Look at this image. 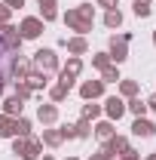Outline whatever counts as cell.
Returning a JSON list of instances; mask_svg holds the SVG:
<instances>
[{
    "instance_id": "8992f818",
    "label": "cell",
    "mask_w": 156,
    "mask_h": 160,
    "mask_svg": "<svg viewBox=\"0 0 156 160\" xmlns=\"http://www.w3.org/2000/svg\"><path fill=\"white\" fill-rule=\"evenodd\" d=\"M31 71H34L31 59H25V56H12V65H9V80L21 83V80H28V74H31Z\"/></svg>"
},
{
    "instance_id": "83f0119b",
    "label": "cell",
    "mask_w": 156,
    "mask_h": 160,
    "mask_svg": "<svg viewBox=\"0 0 156 160\" xmlns=\"http://www.w3.org/2000/svg\"><path fill=\"white\" fill-rule=\"evenodd\" d=\"M101 80H104V83H117V80H122L119 71H117V65H107V68L101 71Z\"/></svg>"
},
{
    "instance_id": "9a60e30c",
    "label": "cell",
    "mask_w": 156,
    "mask_h": 160,
    "mask_svg": "<svg viewBox=\"0 0 156 160\" xmlns=\"http://www.w3.org/2000/svg\"><path fill=\"white\" fill-rule=\"evenodd\" d=\"M92 132H95L101 142H107V139H113L117 136V129H113V120H98L95 126H92Z\"/></svg>"
},
{
    "instance_id": "f35d334b",
    "label": "cell",
    "mask_w": 156,
    "mask_h": 160,
    "mask_svg": "<svg viewBox=\"0 0 156 160\" xmlns=\"http://www.w3.org/2000/svg\"><path fill=\"white\" fill-rule=\"evenodd\" d=\"M40 160H55V157H52V154H43V157H40Z\"/></svg>"
},
{
    "instance_id": "f546056e",
    "label": "cell",
    "mask_w": 156,
    "mask_h": 160,
    "mask_svg": "<svg viewBox=\"0 0 156 160\" xmlns=\"http://www.w3.org/2000/svg\"><path fill=\"white\" fill-rule=\"evenodd\" d=\"M92 65H95L98 71H104V68H107V65H113V62H110L107 52H95V56H92Z\"/></svg>"
},
{
    "instance_id": "603a6c76",
    "label": "cell",
    "mask_w": 156,
    "mask_h": 160,
    "mask_svg": "<svg viewBox=\"0 0 156 160\" xmlns=\"http://www.w3.org/2000/svg\"><path fill=\"white\" fill-rule=\"evenodd\" d=\"M138 80H119V96L122 99H132V96H138Z\"/></svg>"
},
{
    "instance_id": "44dd1931",
    "label": "cell",
    "mask_w": 156,
    "mask_h": 160,
    "mask_svg": "<svg viewBox=\"0 0 156 160\" xmlns=\"http://www.w3.org/2000/svg\"><path fill=\"white\" fill-rule=\"evenodd\" d=\"M43 145H49V148H58L61 142H64V136H61V129H43Z\"/></svg>"
},
{
    "instance_id": "1f68e13d",
    "label": "cell",
    "mask_w": 156,
    "mask_h": 160,
    "mask_svg": "<svg viewBox=\"0 0 156 160\" xmlns=\"http://www.w3.org/2000/svg\"><path fill=\"white\" fill-rule=\"evenodd\" d=\"M132 9H135V16H138V19H147V16L153 12V9H150V3H135Z\"/></svg>"
},
{
    "instance_id": "7402d4cb",
    "label": "cell",
    "mask_w": 156,
    "mask_h": 160,
    "mask_svg": "<svg viewBox=\"0 0 156 160\" xmlns=\"http://www.w3.org/2000/svg\"><path fill=\"white\" fill-rule=\"evenodd\" d=\"M126 111H132L135 117H144V114H147V102H141L138 96H132V99L126 102Z\"/></svg>"
},
{
    "instance_id": "d590c367",
    "label": "cell",
    "mask_w": 156,
    "mask_h": 160,
    "mask_svg": "<svg viewBox=\"0 0 156 160\" xmlns=\"http://www.w3.org/2000/svg\"><path fill=\"white\" fill-rule=\"evenodd\" d=\"M3 3H6L9 9H21V6H25V0H3Z\"/></svg>"
},
{
    "instance_id": "cb8c5ba5",
    "label": "cell",
    "mask_w": 156,
    "mask_h": 160,
    "mask_svg": "<svg viewBox=\"0 0 156 160\" xmlns=\"http://www.w3.org/2000/svg\"><path fill=\"white\" fill-rule=\"evenodd\" d=\"M92 136V123L80 117V123H74V139H89Z\"/></svg>"
},
{
    "instance_id": "ffe728a7",
    "label": "cell",
    "mask_w": 156,
    "mask_h": 160,
    "mask_svg": "<svg viewBox=\"0 0 156 160\" xmlns=\"http://www.w3.org/2000/svg\"><path fill=\"white\" fill-rule=\"evenodd\" d=\"M104 145H107V151H110L113 157H117V154H122V151H129V148H132V145H129V139H122V136H113V139H107V142H104Z\"/></svg>"
},
{
    "instance_id": "d6a6232c",
    "label": "cell",
    "mask_w": 156,
    "mask_h": 160,
    "mask_svg": "<svg viewBox=\"0 0 156 160\" xmlns=\"http://www.w3.org/2000/svg\"><path fill=\"white\" fill-rule=\"evenodd\" d=\"M89 160H113V154H110V151H107V145H104V148H101V151H95Z\"/></svg>"
},
{
    "instance_id": "b9f144b4",
    "label": "cell",
    "mask_w": 156,
    "mask_h": 160,
    "mask_svg": "<svg viewBox=\"0 0 156 160\" xmlns=\"http://www.w3.org/2000/svg\"><path fill=\"white\" fill-rule=\"evenodd\" d=\"M135 3H150V0H135Z\"/></svg>"
},
{
    "instance_id": "74e56055",
    "label": "cell",
    "mask_w": 156,
    "mask_h": 160,
    "mask_svg": "<svg viewBox=\"0 0 156 160\" xmlns=\"http://www.w3.org/2000/svg\"><path fill=\"white\" fill-rule=\"evenodd\" d=\"M147 111H153V114H156V92L150 96V99H147Z\"/></svg>"
},
{
    "instance_id": "6da1fadb",
    "label": "cell",
    "mask_w": 156,
    "mask_h": 160,
    "mask_svg": "<svg viewBox=\"0 0 156 160\" xmlns=\"http://www.w3.org/2000/svg\"><path fill=\"white\" fill-rule=\"evenodd\" d=\"M64 25H67L71 31H77L80 37L89 34L92 25H95V6H92V3H80L74 9H67V12H64Z\"/></svg>"
},
{
    "instance_id": "836d02e7",
    "label": "cell",
    "mask_w": 156,
    "mask_h": 160,
    "mask_svg": "<svg viewBox=\"0 0 156 160\" xmlns=\"http://www.w3.org/2000/svg\"><path fill=\"white\" fill-rule=\"evenodd\" d=\"M9 19H12V9H9L6 3H0V25H6Z\"/></svg>"
},
{
    "instance_id": "5bb4252c",
    "label": "cell",
    "mask_w": 156,
    "mask_h": 160,
    "mask_svg": "<svg viewBox=\"0 0 156 160\" xmlns=\"http://www.w3.org/2000/svg\"><path fill=\"white\" fill-rule=\"evenodd\" d=\"M37 120L43 126H52V123L58 120V108H55V105H40L37 108Z\"/></svg>"
},
{
    "instance_id": "484cf974",
    "label": "cell",
    "mask_w": 156,
    "mask_h": 160,
    "mask_svg": "<svg viewBox=\"0 0 156 160\" xmlns=\"http://www.w3.org/2000/svg\"><path fill=\"white\" fill-rule=\"evenodd\" d=\"M104 25H107V28H119V25H122V12H119V9H107V12H104Z\"/></svg>"
},
{
    "instance_id": "8fae6325",
    "label": "cell",
    "mask_w": 156,
    "mask_h": 160,
    "mask_svg": "<svg viewBox=\"0 0 156 160\" xmlns=\"http://www.w3.org/2000/svg\"><path fill=\"white\" fill-rule=\"evenodd\" d=\"M156 132V123H150L147 117H135V123H132V136H138V139H150Z\"/></svg>"
},
{
    "instance_id": "e575fe53",
    "label": "cell",
    "mask_w": 156,
    "mask_h": 160,
    "mask_svg": "<svg viewBox=\"0 0 156 160\" xmlns=\"http://www.w3.org/2000/svg\"><path fill=\"white\" fill-rule=\"evenodd\" d=\"M61 136H64V139H74V123H64V126H61Z\"/></svg>"
},
{
    "instance_id": "e0dca14e",
    "label": "cell",
    "mask_w": 156,
    "mask_h": 160,
    "mask_svg": "<svg viewBox=\"0 0 156 160\" xmlns=\"http://www.w3.org/2000/svg\"><path fill=\"white\" fill-rule=\"evenodd\" d=\"M25 83L31 86V92H37V89H46V83H49V74H43V71H31Z\"/></svg>"
},
{
    "instance_id": "9c48e42d",
    "label": "cell",
    "mask_w": 156,
    "mask_h": 160,
    "mask_svg": "<svg viewBox=\"0 0 156 160\" xmlns=\"http://www.w3.org/2000/svg\"><path fill=\"white\" fill-rule=\"evenodd\" d=\"M80 96L86 102L101 99V96H104V80H83V83H80Z\"/></svg>"
},
{
    "instance_id": "ba28073f",
    "label": "cell",
    "mask_w": 156,
    "mask_h": 160,
    "mask_svg": "<svg viewBox=\"0 0 156 160\" xmlns=\"http://www.w3.org/2000/svg\"><path fill=\"white\" fill-rule=\"evenodd\" d=\"M0 43H3L6 49H12V52H19V49H21V43H25V40H21L19 28H12V25L6 22V25H0Z\"/></svg>"
},
{
    "instance_id": "d6986e66",
    "label": "cell",
    "mask_w": 156,
    "mask_h": 160,
    "mask_svg": "<svg viewBox=\"0 0 156 160\" xmlns=\"http://www.w3.org/2000/svg\"><path fill=\"white\" fill-rule=\"evenodd\" d=\"M0 139H16V117L0 114Z\"/></svg>"
},
{
    "instance_id": "4dcf8cb0",
    "label": "cell",
    "mask_w": 156,
    "mask_h": 160,
    "mask_svg": "<svg viewBox=\"0 0 156 160\" xmlns=\"http://www.w3.org/2000/svg\"><path fill=\"white\" fill-rule=\"evenodd\" d=\"M16 96H19L21 102H28V99H31V96H34V92H31V86H28V83L21 80V83H16Z\"/></svg>"
},
{
    "instance_id": "7a4b0ae2",
    "label": "cell",
    "mask_w": 156,
    "mask_h": 160,
    "mask_svg": "<svg viewBox=\"0 0 156 160\" xmlns=\"http://www.w3.org/2000/svg\"><path fill=\"white\" fill-rule=\"evenodd\" d=\"M40 151H43V142L37 136H16L12 139V154L21 160H40Z\"/></svg>"
},
{
    "instance_id": "3957f363",
    "label": "cell",
    "mask_w": 156,
    "mask_h": 160,
    "mask_svg": "<svg viewBox=\"0 0 156 160\" xmlns=\"http://www.w3.org/2000/svg\"><path fill=\"white\" fill-rule=\"evenodd\" d=\"M34 71H43V74H52V71H58V56H55V49H37L34 52Z\"/></svg>"
},
{
    "instance_id": "4fadbf2b",
    "label": "cell",
    "mask_w": 156,
    "mask_h": 160,
    "mask_svg": "<svg viewBox=\"0 0 156 160\" xmlns=\"http://www.w3.org/2000/svg\"><path fill=\"white\" fill-rule=\"evenodd\" d=\"M12 49H6L3 43H0V83H6L9 80V65H12Z\"/></svg>"
},
{
    "instance_id": "52a82bcc",
    "label": "cell",
    "mask_w": 156,
    "mask_h": 160,
    "mask_svg": "<svg viewBox=\"0 0 156 160\" xmlns=\"http://www.w3.org/2000/svg\"><path fill=\"white\" fill-rule=\"evenodd\" d=\"M43 25H46V22L37 19V16H28V19H21V25H19L21 40H37L40 34H43Z\"/></svg>"
},
{
    "instance_id": "ac0fdd59",
    "label": "cell",
    "mask_w": 156,
    "mask_h": 160,
    "mask_svg": "<svg viewBox=\"0 0 156 160\" xmlns=\"http://www.w3.org/2000/svg\"><path fill=\"white\" fill-rule=\"evenodd\" d=\"M37 3H40V19H43V22H55V19H58L55 0H37Z\"/></svg>"
},
{
    "instance_id": "5b68a950",
    "label": "cell",
    "mask_w": 156,
    "mask_h": 160,
    "mask_svg": "<svg viewBox=\"0 0 156 160\" xmlns=\"http://www.w3.org/2000/svg\"><path fill=\"white\" fill-rule=\"evenodd\" d=\"M80 74H83V59H80V56H71L67 65L58 68V83H64V86L71 89V86H74V80H77Z\"/></svg>"
},
{
    "instance_id": "7c38bea8",
    "label": "cell",
    "mask_w": 156,
    "mask_h": 160,
    "mask_svg": "<svg viewBox=\"0 0 156 160\" xmlns=\"http://www.w3.org/2000/svg\"><path fill=\"white\" fill-rule=\"evenodd\" d=\"M61 46H67V52H71V56H83V52H86V49H89V43H86V37H64L61 40Z\"/></svg>"
},
{
    "instance_id": "60d3db41",
    "label": "cell",
    "mask_w": 156,
    "mask_h": 160,
    "mask_svg": "<svg viewBox=\"0 0 156 160\" xmlns=\"http://www.w3.org/2000/svg\"><path fill=\"white\" fill-rule=\"evenodd\" d=\"M0 99H3V83H0Z\"/></svg>"
},
{
    "instance_id": "ee69618b",
    "label": "cell",
    "mask_w": 156,
    "mask_h": 160,
    "mask_svg": "<svg viewBox=\"0 0 156 160\" xmlns=\"http://www.w3.org/2000/svg\"><path fill=\"white\" fill-rule=\"evenodd\" d=\"M153 43H156V31H153Z\"/></svg>"
},
{
    "instance_id": "8d00e7d4",
    "label": "cell",
    "mask_w": 156,
    "mask_h": 160,
    "mask_svg": "<svg viewBox=\"0 0 156 160\" xmlns=\"http://www.w3.org/2000/svg\"><path fill=\"white\" fill-rule=\"evenodd\" d=\"M98 6H104V9H117V0H98Z\"/></svg>"
},
{
    "instance_id": "ab89813d",
    "label": "cell",
    "mask_w": 156,
    "mask_h": 160,
    "mask_svg": "<svg viewBox=\"0 0 156 160\" xmlns=\"http://www.w3.org/2000/svg\"><path fill=\"white\" fill-rule=\"evenodd\" d=\"M144 160H156V154H147V157H144Z\"/></svg>"
},
{
    "instance_id": "f1b7e54d",
    "label": "cell",
    "mask_w": 156,
    "mask_h": 160,
    "mask_svg": "<svg viewBox=\"0 0 156 160\" xmlns=\"http://www.w3.org/2000/svg\"><path fill=\"white\" fill-rule=\"evenodd\" d=\"M16 136H31V120L28 117H16Z\"/></svg>"
},
{
    "instance_id": "7bdbcfd3",
    "label": "cell",
    "mask_w": 156,
    "mask_h": 160,
    "mask_svg": "<svg viewBox=\"0 0 156 160\" xmlns=\"http://www.w3.org/2000/svg\"><path fill=\"white\" fill-rule=\"evenodd\" d=\"M64 160H77V157H64Z\"/></svg>"
},
{
    "instance_id": "2e32d148",
    "label": "cell",
    "mask_w": 156,
    "mask_h": 160,
    "mask_svg": "<svg viewBox=\"0 0 156 160\" xmlns=\"http://www.w3.org/2000/svg\"><path fill=\"white\" fill-rule=\"evenodd\" d=\"M21 111H25V102H21L16 92L3 102V114H9V117H21Z\"/></svg>"
},
{
    "instance_id": "d4e9b609",
    "label": "cell",
    "mask_w": 156,
    "mask_h": 160,
    "mask_svg": "<svg viewBox=\"0 0 156 160\" xmlns=\"http://www.w3.org/2000/svg\"><path fill=\"white\" fill-rule=\"evenodd\" d=\"M67 92H71V89H67L64 83H55V86L49 89V99H52V105H58V102H64V99H67Z\"/></svg>"
},
{
    "instance_id": "277c9868",
    "label": "cell",
    "mask_w": 156,
    "mask_h": 160,
    "mask_svg": "<svg viewBox=\"0 0 156 160\" xmlns=\"http://www.w3.org/2000/svg\"><path fill=\"white\" fill-rule=\"evenodd\" d=\"M129 40L132 34H119V37H110V49H107V56L113 65H122V62L129 59Z\"/></svg>"
},
{
    "instance_id": "30bf717a",
    "label": "cell",
    "mask_w": 156,
    "mask_h": 160,
    "mask_svg": "<svg viewBox=\"0 0 156 160\" xmlns=\"http://www.w3.org/2000/svg\"><path fill=\"white\" fill-rule=\"evenodd\" d=\"M101 111L107 114V120H119L126 114V102L119 99V96H110V99H104V108Z\"/></svg>"
},
{
    "instance_id": "4316f807",
    "label": "cell",
    "mask_w": 156,
    "mask_h": 160,
    "mask_svg": "<svg viewBox=\"0 0 156 160\" xmlns=\"http://www.w3.org/2000/svg\"><path fill=\"white\" fill-rule=\"evenodd\" d=\"M80 117L89 120V123H92V120H98V117H101V105H83V114H80Z\"/></svg>"
}]
</instances>
